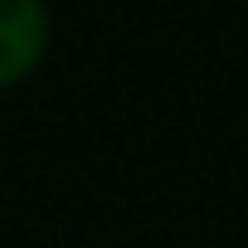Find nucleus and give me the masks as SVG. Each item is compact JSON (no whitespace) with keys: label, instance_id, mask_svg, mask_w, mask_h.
<instances>
[{"label":"nucleus","instance_id":"nucleus-1","mask_svg":"<svg viewBox=\"0 0 248 248\" xmlns=\"http://www.w3.org/2000/svg\"><path fill=\"white\" fill-rule=\"evenodd\" d=\"M54 44V20L44 0H0V93L20 88Z\"/></svg>","mask_w":248,"mask_h":248}]
</instances>
